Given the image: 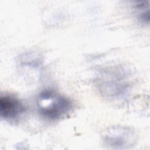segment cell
Wrapping results in <instances>:
<instances>
[{
	"label": "cell",
	"mask_w": 150,
	"mask_h": 150,
	"mask_svg": "<svg viewBox=\"0 0 150 150\" xmlns=\"http://www.w3.org/2000/svg\"><path fill=\"white\" fill-rule=\"evenodd\" d=\"M37 105L39 113L44 117L56 120L66 115L72 104L65 97L52 91H45L39 96Z\"/></svg>",
	"instance_id": "obj_1"
},
{
	"label": "cell",
	"mask_w": 150,
	"mask_h": 150,
	"mask_svg": "<svg viewBox=\"0 0 150 150\" xmlns=\"http://www.w3.org/2000/svg\"><path fill=\"white\" fill-rule=\"evenodd\" d=\"M104 140L113 148H128L134 143L135 136L127 128L114 127L106 132Z\"/></svg>",
	"instance_id": "obj_2"
},
{
	"label": "cell",
	"mask_w": 150,
	"mask_h": 150,
	"mask_svg": "<svg viewBox=\"0 0 150 150\" xmlns=\"http://www.w3.org/2000/svg\"><path fill=\"white\" fill-rule=\"evenodd\" d=\"M24 111V107L21 101L12 95L5 94L0 98V115L7 121H15Z\"/></svg>",
	"instance_id": "obj_3"
},
{
	"label": "cell",
	"mask_w": 150,
	"mask_h": 150,
	"mask_svg": "<svg viewBox=\"0 0 150 150\" xmlns=\"http://www.w3.org/2000/svg\"><path fill=\"white\" fill-rule=\"evenodd\" d=\"M136 9H138V15L139 19L142 22L148 23L149 22V5L146 2H141L136 6Z\"/></svg>",
	"instance_id": "obj_4"
}]
</instances>
